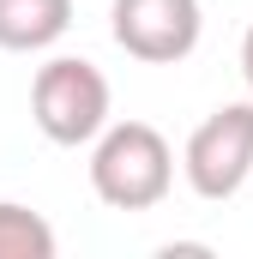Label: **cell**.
<instances>
[{
    "mask_svg": "<svg viewBox=\"0 0 253 259\" xmlns=\"http://www.w3.org/2000/svg\"><path fill=\"white\" fill-rule=\"evenodd\" d=\"M175 187V151L151 121H109L91 145V193L109 211H151Z\"/></svg>",
    "mask_w": 253,
    "mask_h": 259,
    "instance_id": "cell-1",
    "label": "cell"
},
{
    "mask_svg": "<svg viewBox=\"0 0 253 259\" xmlns=\"http://www.w3.org/2000/svg\"><path fill=\"white\" fill-rule=\"evenodd\" d=\"M30 121L49 145H97V133L109 127V78L78 55L43 61L30 78Z\"/></svg>",
    "mask_w": 253,
    "mask_h": 259,
    "instance_id": "cell-2",
    "label": "cell"
},
{
    "mask_svg": "<svg viewBox=\"0 0 253 259\" xmlns=\"http://www.w3.org/2000/svg\"><path fill=\"white\" fill-rule=\"evenodd\" d=\"M181 175L211 205H223V199H235L247 187V175H253V97L211 109L193 127L187 151H181Z\"/></svg>",
    "mask_w": 253,
    "mask_h": 259,
    "instance_id": "cell-3",
    "label": "cell"
},
{
    "mask_svg": "<svg viewBox=\"0 0 253 259\" xmlns=\"http://www.w3.org/2000/svg\"><path fill=\"white\" fill-rule=\"evenodd\" d=\"M109 36L145 66H175L199 49L205 12L199 0H109Z\"/></svg>",
    "mask_w": 253,
    "mask_h": 259,
    "instance_id": "cell-4",
    "label": "cell"
},
{
    "mask_svg": "<svg viewBox=\"0 0 253 259\" xmlns=\"http://www.w3.org/2000/svg\"><path fill=\"white\" fill-rule=\"evenodd\" d=\"M72 30V0H0V49L43 55Z\"/></svg>",
    "mask_w": 253,
    "mask_h": 259,
    "instance_id": "cell-5",
    "label": "cell"
},
{
    "mask_svg": "<svg viewBox=\"0 0 253 259\" xmlns=\"http://www.w3.org/2000/svg\"><path fill=\"white\" fill-rule=\"evenodd\" d=\"M55 223L30 205L0 199V259H55Z\"/></svg>",
    "mask_w": 253,
    "mask_h": 259,
    "instance_id": "cell-6",
    "label": "cell"
},
{
    "mask_svg": "<svg viewBox=\"0 0 253 259\" xmlns=\"http://www.w3.org/2000/svg\"><path fill=\"white\" fill-rule=\"evenodd\" d=\"M241 78H247V91H253V24H247V36H241Z\"/></svg>",
    "mask_w": 253,
    "mask_h": 259,
    "instance_id": "cell-7",
    "label": "cell"
}]
</instances>
